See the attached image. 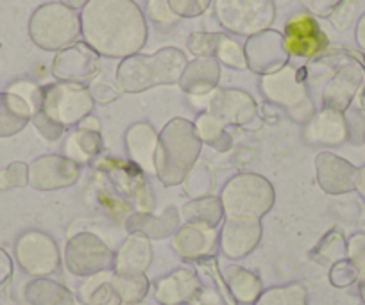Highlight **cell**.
<instances>
[{"label":"cell","instance_id":"1f68e13d","mask_svg":"<svg viewBox=\"0 0 365 305\" xmlns=\"http://www.w3.org/2000/svg\"><path fill=\"white\" fill-rule=\"evenodd\" d=\"M110 273L104 272L99 275L88 277L79 287L81 301L86 305H124L120 294L110 282Z\"/></svg>","mask_w":365,"mask_h":305},{"label":"cell","instance_id":"5bb4252c","mask_svg":"<svg viewBox=\"0 0 365 305\" xmlns=\"http://www.w3.org/2000/svg\"><path fill=\"white\" fill-rule=\"evenodd\" d=\"M262 220L226 216L219 232V245L227 259H244L255 250L262 241Z\"/></svg>","mask_w":365,"mask_h":305},{"label":"cell","instance_id":"b9f144b4","mask_svg":"<svg viewBox=\"0 0 365 305\" xmlns=\"http://www.w3.org/2000/svg\"><path fill=\"white\" fill-rule=\"evenodd\" d=\"M219 33H194L188 38V48L195 58H213Z\"/></svg>","mask_w":365,"mask_h":305},{"label":"cell","instance_id":"3957f363","mask_svg":"<svg viewBox=\"0 0 365 305\" xmlns=\"http://www.w3.org/2000/svg\"><path fill=\"white\" fill-rule=\"evenodd\" d=\"M188 61L181 50L167 47L153 55L135 54L118 65L117 86L125 93H140L161 84H175Z\"/></svg>","mask_w":365,"mask_h":305},{"label":"cell","instance_id":"ba28073f","mask_svg":"<svg viewBox=\"0 0 365 305\" xmlns=\"http://www.w3.org/2000/svg\"><path fill=\"white\" fill-rule=\"evenodd\" d=\"M215 15L226 31L251 38L269 31L276 8L272 0H215Z\"/></svg>","mask_w":365,"mask_h":305},{"label":"cell","instance_id":"f907efd6","mask_svg":"<svg viewBox=\"0 0 365 305\" xmlns=\"http://www.w3.org/2000/svg\"><path fill=\"white\" fill-rule=\"evenodd\" d=\"M356 191L365 202V166L358 168V181H356Z\"/></svg>","mask_w":365,"mask_h":305},{"label":"cell","instance_id":"d4e9b609","mask_svg":"<svg viewBox=\"0 0 365 305\" xmlns=\"http://www.w3.org/2000/svg\"><path fill=\"white\" fill-rule=\"evenodd\" d=\"M179 209L170 205L160 216H154L153 213H135L124 223L129 232H142L149 240H165L179 229Z\"/></svg>","mask_w":365,"mask_h":305},{"label":"cell","instance_id":"bcb514c9","mask_svg":"<svg viewBox=\"0 0 365 305\" xmlns=\"http://www.w3.org/2000/svg\"><path fill=\"white\" fill-rule=\"evenodd\" d=\"M149 11L153 20H156L158 23H174L178 20V16L170 11L167 0H149Z\"/></svg>","mask_w":365,"mask_h":305},{"label":"cell","instance_id":"f6af8a7d","mask_svg":"<svg viewBox=\"0 0 365 305\" xmlns=\"http://www.w3.org/2000/svg\"><path fill=\"white\" fill-rule=\"evenodd\" d=\"M31 122H33V124H34L36 131L40 132V134L43 136V138L47 139V141H51V143L58 141V139L63 136V132H65V129L59 127L58 124H54V122H52L51 118L45 117V114L41 113V111H38V113L34 114L33 118H31Z\"/></svg>","mask_w":365,"mask_h":305},{"label":"cell","instance_id":"cb8c5ba5","mask_svg":"<svg viewBox=\"0 0 365 305\" xmlns=\"http://www.w3.org/2000/svg\"><path fill=\"white\" fill-rule=\"evenodd\" d=\"M153 262V245L142 232H131L115 254V273L143 275Z\"/></svg>","mask_w":365,"mask_h":305},{"label":"cell","instance_id":"d6a6232c","mask_svg":"<svg viewBox=\"0 0 365 305\" xmlns=\"http://www.w3.org/2000/svg\"><path fill=\"white\" fill-rule=\"evenodd\" d=\"M195 131H197L199 139L202 145H208L219 152H226L231 149V134L226 131V125L210 113L201 114L195 122Z\"/></svg>","mask_w":365,"mask_h":305},{"label":"cell","instance_id":"8d00e7d4","mask_svg":"<svg viewBox=\"0 0 365 305\" xmlns=\"http://www.w3.org/2000/svg\"><path fill=\"white\" fill-rule=\"evenodd\" d=\"M215 177H213V171L210 170L208 164H195L190 170V173L187 175V178L182 181L185 186V191L188 196L194 198H202V196L212 195L213 188H215Z\"/></svg>","mask_w":365,"mask_h":305},{"label":"cell","instance_id":"7bdbcfd3","mask_svg":"<svg viewBox=\"0 0 365 305\" xmlns=\"http://www.w3.org/2000/svg\"><path fill=\"white\" fill-rule=\"evenodd\" d=\"M168 8L178 18H194L210 8L212 0H167Z\"/></svg>","mask_w":365,"mask_h":305},{"label":"cell","instance_id":"d590c367","mask_svg":"<svg viewBox=\"0 0 365 305\" xmlns=\"http://www.w3.org/2000/svg\"><path fill=\"white\" fill-rule=\"evenodd\" d=\"M310 257L322 266H331L336 261L347 257V241H344L339 230H331L321 240V243L312 250Z\"/></svg>","mask_w":365,"mask_h":305},{"label":"cell","instance_id":"603a6c76","mask_svg":"<svg viewBox=\"0 0 365 305\" xmlns=\"http://www.w3.org/2000/svg\"><path fill=\"white\" fill-rule=\"evenodd\" d=\"M158 132L149 124H135L125 132V150L129 161L138 166L143 173L156 175V146Z\"/></svg>","mask_w":365,"mask_h":305},{"label":"cell","instance_id":"74e56055","mask_svg":"<svg viewBox=\"0 0 365 305\" xmlns=\"http://www.w3.org/2000/svg\"><path fill=\"white\" fill-rule=\"evenodd\" d=\"M213 58L219 59L220 63H224L226 66H231V68L244 70L247 68V61H245V52L244 48L240 47V43L233 40L227 34H220L217 38V47Z\"/></svg>","mask_w":365,"mask_h":305},{"label":"cell","instance_id":"d6986e66","mask_svg":"<svg viewBox=\"0 0 365 305\" xmlns=\"http://www.w3.org/2000/svg\"><path fill=\"white\" fill-rule=\"evenodd\" d=\"M208 113L224 125L245 127L256 117V102L240 90H213L208 100Z\"/></svg>","mask_w":365,"mask_h":305},{"label":"cell","instance_id":"c3c4849f","mask_svg":"<svg viewBox=\"0 0 365 305\" xmlns=\"http://www.w3.org/2000/svg\"><path fill=\"white\" fill-rule=\"evenodd\" d=\"M90 93H91V97H93V100L106 104V102H111L117 98L118 91L111 90L110 84H106V82H93Z\"/></svg>","mask_w":365,"mask_h":305},{"label":"cell","instance_id":"7dc6e473","mask_svg":"<svg viewBox=\"0 0 365 305\" xmlns=\"http://www.w3.org/2000/svg\"><path fill=\"white\" fill-rule=\"evenodd\" d=\"M13 279V259L4 248H0V293L9 286Z\"/></svg>","mask_w":365,"mask_h":305},{"label":"cell","instance_id":"7c38bea8","mask_svg":"<svg viewBox=\"0 0 365 305\" xmlns=\"http://www.w3.org/2000/svg\"><path fill=\"white\" fill-rule=\"evenodd\" d=\"M283 45L289 55L308 59L321 54L328 47V36L322 33L317 20L310 13H296L285 23Z\"/></svg>","mask_w":365,"mask_h":305},{"label":"cell","instance_id":"681fc988","mask_svg":"<svg viewBox=\"0 0 365 305\" xmlns=\"http://www.w3.org/2000/svg\"><path fill=\"white\" fill-rule=\"evenodd\" d=\"M356 43L365 50V13L360 16L356 23Z\"/></svg>","mask_w":365,"mask_h":305},{"label":"cell","instance_id":"9f6ffc18","mask_svg":"<svg viewBox=\"0 0 365 305\" xmlns=\"http://www.w3.org/2000/svg\"><path fill=\"white\" fill-rule=\"evenodd\" d=\"M124 305H128V304H124ZM136 305H138V304H136Z\"/></svg>","mask_w":365,"mask_h":305},{"label":"cell","instance_id":"f546056e","mask_svg":"<svg viewBox=\"0 0 365 305\" xmlns=\"http://www.w3.org/2000/svg\"><path fill=\"white\" fill-rule=\"evenodd\" d=\"M103 150V138L101 131H91L77 125L68 134L65 141V157L77 164L90 163L91 159H97Z\"/></svg>","mask_w":365,"mask_h":305},{"label":"cell","instance_id":"e575fe53","mask_svg":"<svg viewBox=\"0 0 365 305\" xmlns=\"http://www.w3.org/2000/svg\"><path fill=\"white\" fill-rule=\"evenodd\" d=\"M252 305H308V293L303 284L274 286L263 291Z\"/></svg>","mask_w":365,"mask_h":305},{"label":"cell","instance_id":"4dcf8cb0","mask_svg":"<svg viewBox=\"0 0 365 305\" xmlns=\"http://www.w3.org/2000/svg\"><path fill=\"white\" fill-rule=\"evenodd\" d=\"M185 223H197V225L217 229L224 220V209L220 198L210 195L202 198H194L182 205L181 211Z\"/></svg>","mask_w":365,"mask_h":305},{"label":"cell","instance_id":"277c9868","mask_svg":"<svg viewBox=\"0 0 365 305\" xmlns=\"http://www.w3.org/2000/svg\"><path fill=\"white\" fill-rule=\"evenodd\" d=\"M224 216L262 220L276 202V191L269 178L259 173H238L224 184L220 191Z\"/></svg>","mask_w":365,"mask_h":305},{"label":"cell","instance_id":"52a82bcc","mask_svg":"<svg viewBox=\"0 0 365 305\" xmlns=\"http://www.w3.org/2000/svg\"><path fill=\"white\" fill-rule=\"evenodd\" d=\"M96 100L84 84L56 82L43 87L41 113L59 127H77L88 114H91Z\"/></svg>","mask_w":365,"mask_h":305},{"label":"cell","instance_id":"f35d334b","mask_svg":"<svg viewBox=\"0 0 365 305\" xmlns=\"http://www.w3.org/2000/svg\"><path fill=\"white\" fill-rule=\"evenodd\" d=\"M29 186V164L22 161H13L11 164L0 170V191Z\"/></svg>","mask_w":365,"mask_h":305},{"label":"cell","instance_id":"484cf974","mask_svg":"<svg viewBox=\"0 0 365 305\" xmlns=\"http://www.w3.org/2000/svg\"><path fill=\"white\" fill-rule=\"evenodd\" d=\"M219 61L215 58H197L187 65L181 79H179V86L188 95L201 97V95L212 93L219 84Z\"/></svg>","mask_w":365,"mask_h":305},{"label":"cell","instance_id":"8fae6325","mask_svg":"<svg viewBox=\"0 0 365 305\" xmlns=\"http://www.w3.org/2000/svg\"><path fill=\"white\" fill-rule=\"evenodd\" d=\"M96 166L108 175L115 191L120 193V198L131 202L138 213L154 211L156 202H154L153 189L147 184L143 171L131 161L101 157L99 161H96Z\"/></svg>","mask_w":365,"mask_h":305},{"label":"cell","instance_id":"ac0fdd59","mask_svg":"<svg viewBox=\"0 0 365 305\" xmlns=\"http://www.w3.org/2000/svg\"><path fill=\"white\" fill-rule=\"evenodd\" d=\"M315 177L326 195H346L356 191L358 168L333 152L315 156Z\"/></svg>","mask_w":365,"mask_h":305},{"label":"cell","instance_id":"30bf717a","mask_svg":"<svg viewBox=\"0 0 365 305\" xmlns=\"http://www.w3.org/2000/svg\"><path fill=\"white\" fill-rule=\"evenodd\" d=\"M15 259L22 272L34 279L52 275L61 264V254L54 237L36 229L26 230L16 237Z\"/></svg>","mask_w":365,"mask_h":305},{"label":"cell","instance_id":"816d5d0a","mask_svg":"<svg viewBox=\"0 0 365 305\" xmlns=\"http://www.w3.org/2000/svg\"><path fill=\"white\" fill-rule=\"evenodd\" d=\"M61 4L76 11V9H83L88 4V0H61Z\"/></svg>","mask_w":365,"mask_h":305},{"label":"cell","instance_id":"2e32d148","mask_svg":"<svg viewBox=\"0 0 365 305\" xmlns=\"http://www.w3.org/2000/svg\"><path fill=\"white\" fill-rule=\"evenodd\" d=\"M52 73L59 82H88L99 73V54L86 43L70 45L58 52Z\"/></svg>","mask_w":365,"mask_h":305},{"label":"cell","instance_id":"8992f818","mask_svg":"<svg viewBox=\"0 0 365 305\" xmlns=\"http://www.w3.org/2000/svg\"><path fill=\"white\" fill-rule=\"evenodd\" d=\"M259 87L267 100L285 109L297 124L304 125L315 114L314 100L294 66L287 65L278 72L263 75Z\"/></svg>","mask_w":365,"mask_h":305},{"label":"cell","instance_id":"9c48e42d","mask_svg":"<svg viewBox=\"0 0 365 305\" xmlns=\"http://www.w3.org/2000/svg\"><path fill=\"white\" fill-rule=\"evenodd\" d=\"M65 266L72 275L88 277L113 272L115 252L97 234L77 232L68 237L65 245Z\"/></svg>","mask_w":365,"mask_h":305},{"label":"cell","instance_id":"836d02e7","mask_svg":"<svg viewBox=\"0 0 365 305\" xmlns=\"http://www.w3.org/2000/svg\"><path fill=\"white\" fill-rule=\"evenodd\" d=\"M110 282L113 284L117 293L120 294L122 304L128 305L140 304L147 296L150 287V282L145 273L143 275H122V273L111 272Z\"/></svg>","mask_w":365,"mask_h":305},{"label":"cell","instance_id":"60d3db41","mask_svg":"<svg viewBox=\"0 0 365 305\" xmlns=\"http://www.w3.org/2000/svg\"><path fill=\"white\" fill-rule=\"evenodd\" d=\"M358 279H360V273L347 257L342 259V261H336L329 268V282L335 287H347L351 284L358 282Z\"/></svg>","mask_w":365,"mask_h":305},{"label":"cell","instance_id":"83f0119b","mask_svg":"<svg viewBox=\"0 0 365 305\" xmlns=\"http://www.w3.org/2000/svg\"><path fill=\"white\" fill-rule=\"evenodd\" d=\"M24 301L27 305H73L72 291L63 284L48 279V277H36L24 286Z\"/></svg>","mask_w":365,"mask_h":305},{"label":"cell","instance_id":"4fadbf2b","mask_svg":"<svg viewBox=\"0 0 365 305\" xmlns=\"http://www.w3.org/2000/svg\"><path fill=\"white\" fill-rule=\"evenodd\" d=\"M81 177V164L73 163L65 156L36 157L29 164V186L38 191H54L70 188Z\"/></svg>","mask_w":365,"mask_h":305},{"label":"cell","instance_id":"f5cc1de1","mask_svg":"<svg viewBox=\"0 0 365 305\" xmlns=\"http://www.w3.org/2000/svg\"><path fill=\"white\" fill-rule=\"evenodd\" d=\"M358 289H360L361 301H364V304H365V277H361V279H358Z\"/></svg>","mask_w":365,"mask_h":305},{"label":"cell","instance_id":"4316f807","mask_svg":"<svg viewBox=\"0 0 365 305\" xmlns=\"http://www.w3.org/2000/svg\"><path fill=\"white\" fill-rule=\"evenodd\" d=\"M31 106L11 91L0 93V138H11L19 134L33 118Z\"/></svg>","mask_w":365,"mask_h":305},{"label":"cell","instance_id":"ab89813d","mask_svg":"<svg viewBox=\"0 0 365 305\" xmlns=\"http://www.w3.org/2000/svg\"><path fill=\"white\" fill-rule=\"evenodd\" d=\"M6 91H11V93L19 95L24 100L27 102L33 109V113L36 114L41 109V98H43V87H40L38 84L31 82V80H16V82L9 84L6 87ZM33 114V117H34Z\"/></svg>","mask_w":365,"mask_h":305},{"label":"cell","instance_id":"ffe728a7","mask_svg":"<svg viewBox=\"0 0 365 305\" xmlns=\"http://www.w3.org/2000/svg\"><path fill=\"white\" fill-rule=\"evenodd\" d=\"M303 139L310 146H340L349 139V122L340 111L324 107L304 124Z\"/></svg>","mask_w":365,"mask_h":305},{"label":"cell","instance_id":"11a10c76","mask_svg":"<svg viewBox=\"0 0 365 305\" xmlns=\"http://www.w3.org/2000/svg\"><path fill=\"white\" fill-rule=\"evenodd\" d=\"M73 305H86V304H83V301H76V304Z\"/></svg>","mask_w":365,"mask_h":305},{"label":"cell","instance_id":"5b68a950","mask_svg":"<svg viewBox=\"0 0 365 305\" xmlns=\"http://www.w3.org/2000/svg\"><path fill=\"white\" fill-rule=\"evenodd\" d=\"M81 34V16L61 2L43 4L29 20V36L36 47L59 52L73 45Z\"/></svg>","mask_w":365,"mask_h":305},{"label":"cell","instance_id":"6da1fadb","mask_svg":"<svg viewBox=\"0 0 365 305\" xmlns=\"http://www.w3.org/2000/svg\"><path fill=\"white\" fill-rule=\"evenodd\" d=\"M84 43L104 58H129L147 41V22L133 0H88L81 13Z\"/></svg>","mask_w":365,"mask_h":305},{"label":"cell","instance_id":"7a4b0ae2","mask_svg":"<svg viewBox=\"0 0 365 305\" xmlns=\"http://www.w3.org/2000/svg\"><path fill=\"white\" fill-rule=\"evenodd\" d=\"M202 143L195 125L187 118H174L161 129L156 146V177L167 188L182 184L197 164Z\"/></svg>","mask_w":365,"mask_h":305},{"label":"cell","instance_id":"9a60e30c","mask_svg":"<svg viewBox=\"0 0 365 305\" xmlns=\"http://www.w3.org/2000/svg\"><path fill=\"white\" fill-rule=\"evenodd\" d=\"M245 61L252 72L270 75L289 63V52L283 45V34L276 31H263L249 38L245 43Z\"/></svg>","mask_w":365,"mask_h":305},{"label":"cell","instance_id":"44dd1931","mask_svg":"<svg viewBox=\"0 0 365 305\" xmlns=\"http://www.w3.org/2000/svg\"><path fill=\"white\" fill-rule=\"evenodd\" d=\"M201 280L192 269L179 268L154 284V296L161 305H187L199 300Z\"/></svg>","mask_w":365,"mask_h":305},{"label":"cell","instance_id":"f1b7e54d","mask_svg":"<svg viewBox=\"0 0 365 305\" xmlns=\"http://www.w3.org/2000/svg\"><path fill=\"white\" fill-rule=\"evenodd\" d=\"M220 273H222V279L235 304L251 305L263 293L262 280L258 279V275L242 268V266L227 264L226 268L220 269Z\"/></svg>","mask_w":365,"mask_h":305},{"label":"cell","instance_id":"7402d4cb","mask_svg":"<svg viewBox=\"0 0 365 305\" xmlns=\"http://www.w3.org/2000/svg\"><path fill=\"white\" fill-rule=\"evenodd\" d=\"M217 240L219 236L215 229L197 223H182L174 234V250L187 261H201L213 254Z\"/></svg>","mask_w":365,"mask_h":305},{"label":"cell","instance_id":"ee69618b","mask_svg":"<svg viewBox=\"0 0 365 305\" xmlns=\"http://www.w3.org/2000/svg\"><path fill=\"white\" fill-rule=\"evenodd\" d=\"M347 259L354 264L360 273V279L365 277V232L353 234L347 240Z\"/></svg>","mask_w":365,"mask_h":305},{"label":"cell","instance_id":"6f0895ef","mask_svg":"<svg viewBox=\"0 0 365 305\" xmlns=\"http://www.w3.org/2000/svg\"><path fill=\"white\" fill-rule=\"evenodd\" d=\"M364 143H365V139H364Z\"/></svg>","mask_w":365,"mask_h":305},{"label":"cell","instance_id":"db71d44e","mask_svg":"<svg viewBox=\"0 0 365 305\" xmlns=\"http://www.w3.org/2000/svg\"><path fill=\"white\" fill-rule=\"evenodd\" d=\"M187 305H206V304H202V301L195 300V301H190V304H187Z\"/></svg>","mask_w":365,"mask_h":305},{"label":"cell","instance_id":"e0dca14e","mask_svg":"<svg viewBox=\"0 0 365 305\" xmlns=\"http://www.w3.org/2000/svg\"><path fill=\"white\" fill-rule=\"evenodd\" d=\"M365 87V70L356 61H347L335 72L322 91V106L346 113L356 95Z\"/></svg>","mask_w":365,"mask_h":305}]
</instances>
